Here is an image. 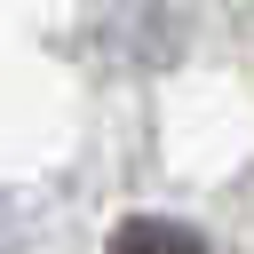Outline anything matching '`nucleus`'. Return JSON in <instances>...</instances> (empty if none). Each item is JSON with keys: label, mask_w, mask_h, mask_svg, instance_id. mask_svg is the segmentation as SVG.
I'll use <instances>...</instances> for the list:
<instances>
[{"label": "nucleus", "mask_w": 254, "mask_h": 254, "mask_svg": "<svg viewBox=\"0 0 254 254\" xmlns=\"http://www.w3.org/2000/svg\"><path fill=\"white\" fill-rule=\"evenodd\" d=\"M103 254H214L190 222H167V214H135V222H119L111 230V246Z\"/></svg>", "instance_id": "1"}]
</instances>
